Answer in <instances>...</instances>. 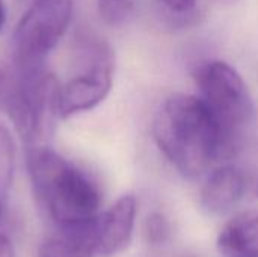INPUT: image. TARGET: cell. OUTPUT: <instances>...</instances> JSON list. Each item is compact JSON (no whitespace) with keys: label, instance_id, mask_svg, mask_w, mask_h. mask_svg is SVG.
<instances>
[{"label":"cell","instance_id":"6da1fadb","mask_svg":"<svg viewBox=\"0 0 258 257\" xmlns=\"http://www.w3.org/2000/svg\"><path fill=\"white\" fill-rule=\"evenodd\" d=\"M153 136L168 162L186 179L204 176L231 144L198 95L174 94L156 114Z\"/></svg>","mask_w":258,"mask_h":257},{"label":"cell","instance_id":"7a4b0ae2","mask_svg":"<svg viewBox=\"0 0 258 257\" xmlns=\"http://www.w3.org/2000/svg\"><path fill=\"white\" fill-rule=\"evenodd\" d=\"M33 195L54 226L82 223L98 215L101 192L82 168L47 145L26 155Z\"/></svg>","mask_w":258,"mask_h":257},{"label":"cell","instance_id":"3957f363","mask_svg":"<svg viewBox=\"0 0 258 257\" xmlns=\"http://www.w3.org/2000/svg\"><path fill=\"white\" fill-rule=\"evenodd\" d=\"M57 77L44 67H12L6 74L0 103L21 139L29 145H42L56 114Z\"/></svg>","mask_w":258,"mask_h":257},{"label":"cell","instance_id":"277c9868","mask_svg":"<svg viewBox=\"0 0 258 257\" xmlns=\"http://www.w3.org/2000/svg\"><path fill=\"white\" fill-rule=\"evenodd\" d=\"M113 73L115 55L109 42L91 30H79L73 45V74L57 89V118L97 108L112 89Z\"/></svg>","mask_w":258,"mask_h":257},{"label":"cell","instance_id":"5b68a950","mask_svg":"<svg viewBox=\"0 0 258 257\" xmlns=\"http://www.w3.org/2000/svg\"><path fill=\"white\" fill-rule=\"evenodd\" d=\"M194 79L200 100L233 145L254 120L255 108L248 85L236 68L219 59L200 64L194 71Z\"/></svg>","mask_w":258,"mask_h":257},{"label":"cell","instance_id":"8992f818","mask_svg":"<svg viewBox=\"0 0 258 257\" xmlns=\"http://www.w3.org/2000/svg\"><path fill=\"white\" fill-rule=\"evenodd\" d=\"M73 0H35L18 21L12 36V67H44L67 33Z\"/></svg>","mask_w":258,"mask_h":257},{"label":"cell","instance_id":"52a82bcc","mask_svg":"<svg viewBox=\"0 0 258 257\" xmlns=\"http://www.w3.org/2000/svg\"><path fill=\"white\" fill-rule=\"evenodd\" d=\"M101 251L98 215L74 224L54 226L38 250V257H94Z\"/></svg>","mask_w":258,"mask_h":257},{"label":"cell","instance_id":"ba28073f","mask_svg":"<svg viewBox=\"0 0 258 257\" xmlns=\"http://www.w3.org/2000/svg\"><path fill=\"white\" fill-rule=\"evenodd\" d=\"M136 218V198L122 195L106 212L98 214V227L101 239L100 256H113L121 253L132 241Z\"/></svg>","mask_w":258,"mask_h":257},{"label":"cell","instance_id":"9c48e42d","mask_svg":"<svg viewBox=\"0 0 258 257\" xmlns=\"http://www.w3.org/2000/svg\"><path fill=\"white\" fill-rule=\"evenodd\" d=\"M246 177L234 165L216 168L201 191V206L213 215L230 212L245 195Z\"/></svg>","mask_w":258,"mask_h":257},{"label":"cell","instance_id":"30bf717a","mask_svg":"<svg viewBox=\"0 0 258 257\" xmlns=\"http://www.w3.org/2000/svg\"><path fill=\"white\" fill-rule=\"evenodd\" d=\"M218 247L231 257H258V211L231 218L221 230Z\"/></svg>","mask_w":258,"mask_h":257},{"label":"cell","instance_id":"8fae6325","mask_svg":"<svg viewBox=\"0 0 258 257\" xmlns=\"http://www.w3.org/2000/svg\"><path fill=\"white\" fill-rule=\"evenodd\" d=\"M165 23L172 29H187L204 15L206 0H154Z\"/></svg>","mask_w":258,"mask_h":257},{"label":"cell","instance_id":"7c38bea8","mask_svg":"<svg viewBox=\"0 0 258 257\" xmlns=\"http://www.w3.org/2000/svg\"><path fill=\"white\" fill-rule=\"evenodd\" d=\"M15 165V147L9 129L0 121V220L5 214L12 186Z\"/></svg>","mask_w":258,"mask_h":257},{"label":"cell","instance_id":"4fadbf2b","mask_svg":"<svg viewBox=\"0 0 258 257\" xmlns=\"http://www.w3.org/2000/svg\"><path fill=\"white\" fill-rule=\"evenodd\" d=\"M139 0H97V11L104 24L121 27L136 15Z\"/></svg>","mask_w":258,"mask_h":257},{"label":"cell","instance_id":"5bb4252c","mask_svg":"<svg viewBox=\"0 0 258 257\" xmlns=\"http://www.w3.org/2000/svg\"><path fill=\"white\" fill-rule=\"evenodd\" d=\"M144 236L145 241L153 247L165 245L171 238L169 220L160 212L150 214L144 223Z\"/></svg>","mask_w":258,"mask_h":257},{"label":"cell","instance_id":"9a60e30c","mask_svg":"<svg viewBox=\"0 0 258 257\" xmlns=\"http://www.w3.org/2000/svg\"><path fill=\"white\" fill-rule=\"evenodd\" d=\"M0 257H17L12 241L3 233H0Z\"/></svg>","mask_w":258,"mask_h":257},{"label":"cell","instance_id":"2e32d148","mask_svg":"<svg viewBox=\"0 0 258 257\" xmlns=\"http://www.w3.org/2000/svg\"><path fill=\"white\" fill-rule=\"evenodd\" d=\"M5 21H6L5 3H3V0H0V30H2V29H3V26H5Z\"/></svg>","mask_w":258,"mask_h":257},{"label":"cell","instance_id":"e0dca14e","mask_svg":"<svg viewBox=\"0 0 258 257\" xmlns=\"http://www.w3.org/2000/svg\"><path fill=\"white\" fill-rule=\"evenodd\" d=\"M5 82H6V73L3 70H0V95H2L3 88H5Z\"/></svg>","mask_w":258,"mask_h":257},{"label":"cell","instance_id":"ac0fdd59","mask_svg":"<svg viewBox=\"0 0 258 257\" xmlns=\"http://www.w3.org/2000/svg\"><path fill=\"white\" fill-rule=\"evenodd\" d=\"M257 191H258V182H257Z\"/></svg>","mask_w":258,"mask_h":257},{"label":"cell","instance_id":"d6986e66","mask_svg":"<svg viewBox=\"0 0 258 257\" xmlns=\"http://www.w3.org/2000/svg\"><path fill=\"white\" fill-rule=\"evenodd\" d=\"M184 257H186V256H184ZM187 257H192V256H187Z\"/></svg>","mask_w":258,"mask_h":257}]
</instances>
